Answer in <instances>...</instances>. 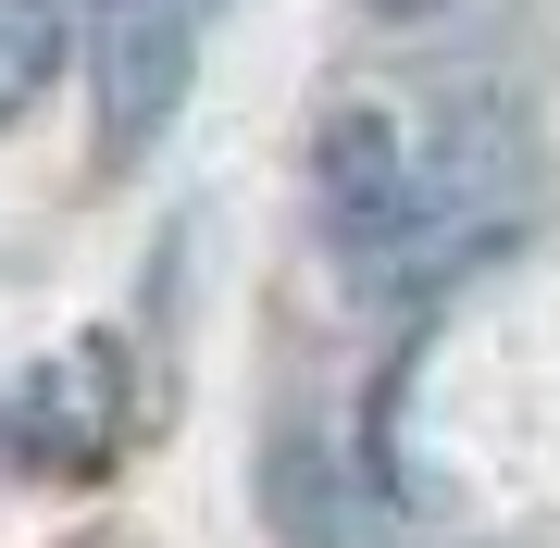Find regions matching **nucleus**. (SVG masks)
I'll list each match as a JSON object with an SVG mask.
<instances>
[{"mask_svg": "<svg viewBox=\"0 0 560 548\" xmlns=\"http://www.w3.org/2000/svg\"><path fill=\"white\" fill-rule=\"evenodd\" d=\"M386 13H423V0H386Z\"/></svg>", "mask_w": 560, "mask_h": 548, "instance_id": "423d86ee", "label": "nucleus"}, {"mask_svg": "<svg viewBox=\"0 0 560 548\" xmlns=\"http://www.w3.org/2000/svg\"><path fill=\"white\" fill-rule=\"evenodd\" d=\"M62 50H75V13H62V0H0V125L50 88Z\"/></svg>", "mask_w": 560, "mask_h": 548, "instance_id": "39448f33", "label": "nucleus"}, {"mask_svg": "<svg viewBox=\"0 0 560 548\" xmlns=\"http://www.w3.org/2000/svg\"><path fill=\"white\" fill-rule=\"evenodd\" d=\"M125 424H138V386H125V349L113 337H62L38 374L13 386V411H0V448H13V474H101Z\"/></svg>", "mask_w": 560, "mask_h": 548, "instance_id": "f03ea898", "label": "nucleus"}, {"mask_svg": "<svg viewBox=\"0 0 560 548\" xmlns=\"http://www.w3.org/2000/svg\"><path fill=\"white\" fill-rule=\"evenodd\" d=\"M88 62H101V150H150L187 101V62H200V0H75Z\"/></svg>", "mask_w": 560, "mask_h": 548, "instance_id": "7ed1b4c3", "label": "nucleus"}, {"mask_svg": "<svg viewBox=\"0 0 560 548\" xmlns=\"http://www.w3.org/2000/svg\"><path fill=\"white\" fill-rule=\"evenodd\" d=\"M523 175H536L523 101L486 75L436 88L423 113H337L324 125V237L361 275L423 287V275H460L523 212Z\"/></svg>", "mask_w": 560, "mask_h": 548, "instance_id": "f257e3e1", "label": "nucleus"}, {"mask_svg": "<svg viewBox=\"0 0 560 548\" xmlns=\"http://www.w3.org/2000/svg\"><path fill=\"white\" fill-rule=\"evenodd\" d=\"M200 13H212V0H200Z\"/></svg>", "mask_w": 560, "mask_h": 548, "instance_id": "0eeeda50", "label": "nucleus"}, {"mask_svg": "<svg viewBox=\"0 0 560 548\" xmlns=\"http://www.w3.org/2000/svg\"><path fill=\"white\" fill-rule=\"evenodd\" d=\"M275 524L300 536V548H386V524L361 511L349 462H337L324 436H287V448H275Z\"/></svg>", "mask_w": 560, "mask_h": 548, "instance_id": "20e7f679", "label": "nucleus"}]
</instances>
